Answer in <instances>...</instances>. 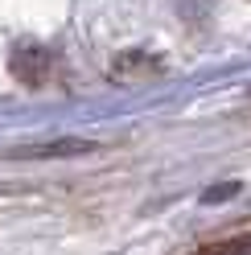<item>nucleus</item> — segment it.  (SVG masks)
Returning <instances> with one entry per match:
<instances>
[{"mask_svg": "<svg viewBox=\"0 0 251 255\" xmlns=\"http://www.w3.org/2000/svg\"><path fill=\"white\" fill-rule=\"evenodd\" d=\"M251 251V235H235V239H214V243H202L190 255H247Z\"/></svg>", "mask_w": 251, "mask_h": 255, "instance_id": "obj_1", "label": "nucleus"}]
</instances>
